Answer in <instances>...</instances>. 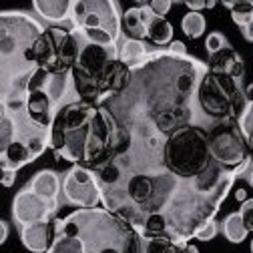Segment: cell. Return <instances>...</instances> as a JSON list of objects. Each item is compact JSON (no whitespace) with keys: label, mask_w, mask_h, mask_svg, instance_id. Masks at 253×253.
Masks as SVG:
<instances>
[{"label":"cell","mask_w":253,"mask_h":253,"mask_svg":"<svg viewBox=\"0 0 253 253\" xmlns=\"http://www.w3.org/2000/svg\"><path fill=\"white\" fill-rule=\"evenodd\" d=\"M207 67L191 56H177L169 50L153 52L133 71L131 84L119 97L103 103L131 141L155 135H171L189 125L193 111L189 101Z\"/></svg>","instance_id":"6da1fadb"},{"label":"cell","mask_w":253,"mask_h":253,"mask_svg":"<svg viewBox=\"0 0 253 253\" xmlns=\"http://www.w3.org/2000/svg\"><path fill=\"white\" fill-rule=\"evenodd\" d=\"M131 135L123 131L105 105L83 101L60 107L50 126V149L56 159L94 171L131 149Z\"/></svg>","instance_id":"7a4b0ae2"},{"label":"cell","mask_w":253,"mask_h":253,"mask_svg":"<svg viewBox=\"0 0 253 253\" xmlns=\"http://www.w3.org/2000/svg\"><path fill=\"white\" fill-rule=\"evenodd\" d=\"M42 30L24 12H0V105L24 101L26 84L39 71L33 46Z\"/></svg>","instance_id":"3957f363"},{"label":"cell","mask_w":253,"mask_h":253,"mask_svg":"<svg viewBox=\"0 0 253 253\" xmlns=\"http://www.w3.org/2000/svg\"><path fill=\"white\" fill-rule=\"evenodd\" d=\"M133 71L119 60V48L81 44L77 62L71 71V81L79 94V101L88 105H103L119 97L131 84Z\"/></svg>","instance_id":"277c9868"},{"label":"cell","mask_w":253,"mask_h":253,"mask_svg":"<svg viewBox=\"0 0 253 253\" xmlns=\"http://www.w3.org/2000/svg\"><path fill=\"white\" fill-rule=\"evenodd\" d=\"M54 229L79 237L83 253H139V229L109 209H79Z\"/></svg>","instance_id":"5b68a950"},{"label":"cell","mask_w":253,"mask_h":253,"mask_svg":"<svg viewBox=\"0 0 253 253\" xmlns=\"http://www.w3.org/2000/svg\"><path fill=\"white\" fill-rule=\"evenodd\" d=\"M215 161L209 153L207 131L195 125H185L173 131L163 145V165L177 179H195Z\"/></svg>","instance_id":"8992f818"},{"label":"cell","mask_w":253,"mask_h":253,"mask_svg":"<svg viewBox=\"0 0 253 253\" xmlns=\"http://www.w3.org/2000/svg\"><path fill=\"white\" fill-rule=\"evenodd\" d=\"M195 94L201 111L215 121H239L247 109L241 81L223 73H213L207 69Z\"/></svg>","instance_id":"52a82bcc"},{"label":"cell","mask_w":253,"mask_h":253,"mask_svg":"<svg viewBox=\"0 0 253 253\" xmlns=\"http://www.w3.org/2000/svg\"><path fill=\"white\" fill-rule=\"evenodd\" d=\"M71 18L86 42L99 46L117 44L121 35V14L119 6L111 0H75Z\"/></svg>","instance_id":"ba28073f"},{"label":"cell","mask_w":253,"mask_h":253,"mask_svg":"<svg viewBox=\"0 0 253 253\" xmlns=\"http://www.w3.org/2000/svg\"><path fill=\"white\" fill-rule=\"evenodd\" d=\"M81 44L75 33L58 26L44 28L33 46V58L37 67L46 73H71Z\"/></svg>","instance_id":"9c48e42d"},{"label":"cell","mask_w":253,"mask_h":253,"mask_svg":"<svg viewBox=\"0 0 253 253\" xmlns=\"http://www.w3.org/2000/svg\"><path fill=\"white\" fill-rule=\"evenodd\" d=\"M211 159L235 177L249 163V149L239 129V121H219L207 131Z\"/></svg>","instance_id":"30bf717a"},{"label":"cell","mask_w":253,"mask_h":253,"mask_svg":"<svg viewBox=\"0 0 253 253\" xmlns=\"http://www.w3.org/2000/svg\"><path fill=\"white\" fill-rule=\"evenodd\" d=\"M62 195L71 205H77L81 209H92L103 201L97 177L90 169L81 165L71 167L62 179Z\"/></svg>","instance_id":"8fae6325"},{"label":"cell","mask_w":253,"mask_h":253,"mask_svg":"<svg viewBox=\"0 0 253 253\" xmlns=\"http://www.w3.org/2000/svg\"><path fill=\"white\" fill-rule=\"evenodd\" d=\"M56 203H50L30 189H22V191L14 197L12 201V217L18 225H33L41 223V221H50V215L56 211Z\"/></svg>","instance_id":"7c38bea8"},{"label":"cell","mask_w":253,"mask_h":253,"mask_svg":"<svg viewBox=\"0 0 253 253\" xmlns=\"http://www.w3.org/2000/svg\"><path fill=\"white\" fill-rule=\"evenodd\" d=\"M56 229L52 221H41V223H33V225H24L20 231V239L22 245L33 251V253H44L50 249L52 241H54Z\"/></svg>","instance_id":"4fadbf2b"},{"label":"cell","mask_w":253,"mask_h":253,"mask_svg":"<svg viewBox=\"0 0 253 253\" xmlns=\"http://www.w3.org/2000/svg\"><path fill=\"white\" fill-rule=\"evenodd\" d=\"M207 69L213 71V73H223V75H229L233 79H243V73H245V67H243V58L239 56L237 50H233L231 46L219 50L217 54H211L209 56V62H207Z\"/></svg>","instance_id":"5bb4252c"},{"label":"cell","mask_w":253,"mask_h":253,"mask_svg":"<svg viewBox=\"0 0 253 253\" xmlns=\"http://www.w3.org/2000/svg\"><path fill=\"white\" fill-rule=\"evenodd\" d=\"M139 8H141V14H143V18H145L147 39H149L153 44H157V46L171 44V42H173V24H171L167 18L155 16L147 4H143V6H139Z\"/></svg>","instance_id":"9a60e30c"},{"label":"cell","mask_w":253,"mask_h":253,"mask_svg":"<svg viewBox=\"0 0 253 253\" xmlns=\"http://www.w3.org/2000/svg\"><path fill=\"white\" fill-rule=\"evenodd\" d=\"M187 241L175 239L171 233L149 235L139 231V253H185Z\"/></svg>","instance_id":"2e32d148"},{"label":"cell","mask_w":253,"mask_h":253,"mask_svg":"<svg viewBox=\"0 0 253 253\" xmlns=\"http://www.w3.org/2000/svg\"><path fill=\"white\" fill-rule=\"evenodd\" d=\"M60 177L50 171V169H44V171H39L33 181H30L28 189L33 193H37L39 197L50 201V203H56L58 205V193H60Z\"/></svg>","instance_id":"e0dca14e"},{"label":"cell","mask_w":253,"mask_h":253,"mask_svg":"<svg viewBox=\"0 0 253 253\" xmlns=\"http://www.w3.org/2000/svg\"><path fill=\"white\" fill-rule=\"evenodd\" d=\"M71 0H35L33 8L50 22H62L71 16Z\"/></svg>","instance_id":"ac0fdd59"},{"label":"cell","mask_w":253,"mask_h":253,"mask_svg":"<svg viewBox=\"0 0 253 253\" xmlns=\"http://www.w3.org/2000/svg\"><path fill=\"white\" fill-rule=\"evenodd\" d=\"M121 33L126 35L131 41H143L147 39V28H145V18L141 14V8H129L121 14Z\"/></svg>","instance_id":"d6986e66"},{"label":"cell","mask_w":253,"mask_h":253,"mask_svg":"<svg viewBox=\"0 0 253 253\" xmlns=\"http://www.w3.org/2000/svg\"><path fill=\"white\" fill-rule=\"evenodd\" d=\"M33 161H35V155H33V151H30V147L24 141H18V139H14L8 145V149H6L4 157H2L4 167L12 169V171H18L20 167L33 163Z\"/></svg>","instance_id":"ffe728a7"},{"label":"cell","mask_w":253,"mask_h":253,"mask_svg":"<svg viewBox=\"0 0 253 253\" xmlns=\"http://www.w3.org/2000/svg\"><path fill=\"white\" fill-rule=\"evenodd\" d=\"M149 52H147V46L143 41H131V39H126L123 42V46L119 48V60L123 62V65H126L131 71L139 69L143 62L147 60Z\"/></svg>","instance_id":"44dd1931"},{"label":"cell","mask_w":253,"mask_h":253,"mask_svg":"<svg viewBox=\"0 0 253 253\" xmlns=\"http://www.w3.org/2000/svg\"><path fill=\"white\" fill-rule=\"evenodd\" d=\"M16 137V123H14V117L6 111L4 105H0V161L8 149V145L14 141Z\"/></svg>","instance_id":"7402d4cb"},{"label":"cell","mask_w":253,"mask_h":253,"mask_svg":"<svg viewBox=\"0 0 253 253\" xmlns=\"http://www.w3.org/2000/svg\"><path fill=\"white\" fill-rule=\"evenodd\" d=\"M223 235H225L227 241H231V243H241V241L247 239L249 231H247V227L243 225V219H241L239 211H237V213H229V215L225 217V221H223Z\"/></svg>","instance_id":"603a6c76"},{"label":"cell","mask_w":253,"mask_h":253,"mask_svg":"<svg viewBox=\"0 0 253 253\" xmlns=\"http://www.w3.org/2000/svg\"><path fill=\"white\" fill-rule=\"evenodd\" d=\"M46 253H83V243L75 235L56 231L54 241H52V245Z\"/></svg>","instance_id":"cb8c5ba5"},{"label":"cell","mask_w":253,"mask_h":253,"mask_svg":"<svg viewBox=\"0 0 253 253\" xmlns=\"http://www.w3.org/2000/svg\"><path fill=\"white\" fill-rule=\"evenodd\" d=\"M207 28V20L201 12H187L181 20V30L189 39H199Z\"/></svg>","instance_id":"d4e9b609"},{"label":"cell","mask_w":253,"mask_h":253,"mask_svg":"<svg viewBox=\"0 0 253 253\" xmlns=\"http://www.w3.org/2000/svg\"><path fill=\"white\" fill-rule=\"evenodd\" d=\"M223 6H227L231 10L233 22L239 24L241 28L253 20V6H251V2H229V0H223Z\"/></svg>","instance_id":"484cf974"},{"label":"cell","mask_w":253,"mask_h":253,"mask_svg":"<svg viewBox=\"0 0 253 253\" xmlns=\"http://www.w3.org/2000/svg\"><path fill=\"white\" fill-rule=\"evenodd\" d=\"M143 233L149 235H161V233H169V223H167V217L165 213H151L147 215L143 227L139 229Z\"/></svg>","instance_id":"4316f807"},{"label":"cell","mask_w":253,"mask_h":253,"mask_svg":"<svg viewBox=\"0 0 253 253\" xmlns=\"http://www.w3.org/2000/svg\"><path fill=\"white\" fill-rule=\"evenodd\" d=\"M239 129L245 137L247 149H249V157L253 159V103H247V109L243 111L241 119H239Z\"/></svg>","instance_id":"83f0119b"},{"label":"cell","mask_w":253,"mask_h":253,"mask_svg":"<svg viewBox=\"0 0 253 253\" xmlns=\"http://www.w3.org/2000/svg\"><path fill=\"white\" fill-rule=\"evenodd\" d=\"M229 44H227V39L221 35V33H211L209 37H207V41H205V48H207V52H209V56L211 54H217L219 50H223V48H227Z\"/></svg>","instance_id":"f1b7e54d"},{"label":"cell","mask_w":253,"mask_h":253,"mask_svg":"<svg viewBox=\"0 0 253 253\" xmlns=\"http://www.w3.org/2000/svg\"><path fill=\"white\" fill-rule=\"evenodd\" d=\"M215 235H217V223H215L213 219L205 221V223L199 225V227L195 229V233H193V237L199 239V241H211Z\"/></svg>","instance_id":"f546056e"},{"label":"cell","mask_w":253,"mask_h":253,"mask_svg":"<svg viewBox=\"0 0 253 253\" xmlns=\"http://www.w3.org/2000/svg\"><path fill=\"white\" fill-rule=\"evenodd\" d=\"M239 215L243 219V225L247 227V231H253V199H245L241 203Z\"/></svg>","instance_id":"4dcf8cb0"},{"label":"cell","mask_w":253,"mask_h":253,"mask_svg":"<svg viewBox=\"0 0 253 253\" xmlns=\"http://www.w3.org/2000/svg\"><path fill=\"white\" fill-rule=\"evenodd\" d=\"M147 6L151 8V12H153L155 16H161V18H165V14L171 10L173 2H171V0H153V2H149Z\"/></svg>","instance_id":"1f68e13d"},{"label":"cell","mask_w":253,"mask_h":253,"mask_svg":"<svg viewBox=\"0 0 253 253\" xmlns=\"http://www.w3.org/2000/svg\"><path fill=\"white\" fill-rule=\"evenodd\" d=\"M14 179H16V171L4 167V163L0 161V185L4 187H12L14 185Z\"/></svg>","instance_id":"d6a6232c"},{"label":"cell","mask_w":253,"mask_h":253,"mask_svg":"<svg viewBox=\"0 0 253 253\" xmlns=\"http://www.w3.org/2000/svg\"><path fill=\"white\" fill-rule=\"evenodd\" d=\"M169 52H173V54H177V56H187V46H185L181 41H173V42L169 44Z\"/></svg>","instance_id":"836d02e7"},{"label":"cell","mask_w":253,"mask_h":253,"mask_svg":"<svg viewBox=\"0 0 253 253\" xmlns=\"http://www.w3.org/2000/svg\"><path fill=\"white\" fill-rule=\"evenodd\" d=\"M6 239H8V225H6V221L0 219V245H2Z\"/></svg>","instance_id":"e575fe53"},{"label":"cell","mask_w":253,"mask_h":253,"mask_svg":"<svg viewBox=\"0 0 253 253\" xmlns=\"http://www.w3.org/2000/svg\"><path fill=\"white\" fill-rule=\"evenodd\" d=\"M243 37H245L249 42H253V20L243 26Z\"/></svg>","instance_id":"d590c367"},{"label":"cell","mask_w":253,"mask_h":253,"mask_svg":"<svg viewBox=\"0 0 253 253\" xmlns=\"http://www.w3.org/2000/svg\"><path fill=\"white\" fill-rule=\"evenodd\" d=\"M243 94H245V101H247V103H253V83L243 90Z\"/></svg>","instance_id":"8d00e7d4"},{"label":"cell","mask_w":253,"mask_h":253,"mask_svg":"<svg viewBox=\"0 0 253 253\" xmlns=\"http://www.w3.org/2000/svg\"><path fill=\"white\" fill-rule=\"evenodd\" d=\"M235 199H237V201H241V203H243V201H245V199H247V193H245V191H243V189H237V191H235Z\"/></svg>","instance_id":"74e56055"},{"label":"cell","mask_w":253,"mask_h":253,"mask_svg":"<svg viewBox=\"0 0 253 253\" xmlns=\"http://www.w3.org/2000/svg\"><path fill=\"white\" fill-rule=\"evenodd\" d=\"M185 253H199V249L195 245H191V243H187L185 245Z\"/></svg>","instance_id":"f35d334b"},{"label":"cell","mask_w":253,"mask_h":253,"mask_svg":"<svg viewBox=\"0 0 253 253\" xmlns=\"http://www.w3.org/2000/svg\"><path fill=\"white\" fill-rule=\"evenodd\" d=\"M215 6H217L215 0H209V2H205V8H215Z\"/></svg>","instance_id":"ab89813d"},{"label":"cell","mask_w":253,"mask_h":253,"mask_svg":"<svg viewBox=\"0 0 253 253\" xmlns=\"http://www.w3.org/2000/svg\"><path fill=\"white\" fill-rule=\"evenodd\" d=\"M247 181H249V185L253 187V169H251V173H249V177H247Z\"/></svg>","instance_id":"60d3db41"},{"label":"cell","mask_w":253,"mask_h":253,"mask_svg":"<svg viewBox=\"0 0 253 253\" xmlns=\"http://www.w3.org/2000/svg\"><path fill=\"white\" fill-rule=\"evenodd\" d=\"M249 247H251V251H253V241H251V243H249Z\"/></svg>","instance_id":"b9f144b4"}]
</instances>
